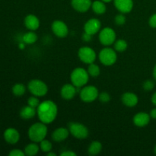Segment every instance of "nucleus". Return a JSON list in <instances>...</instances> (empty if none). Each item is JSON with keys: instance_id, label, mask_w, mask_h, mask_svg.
I'll use <instances>...</instances> for the list:
<instances>
[{"instance_id": "79ce46f5", "label": "nucleus", "mask_w": 156, "mask_h": 156, "mask_svg": "<svg viewBox=\"0 0 156 156\" xmlns=\"http://www.w3.org/2000/svg\"><path fill=\"white\" fill-rule=\"evenodd\" d=\"M154 152H155V153L156 154V146H155V149H154Z\"/></svg>"}, {"instance_id": "473e14b6", "label": "nucleus", "mask_w": 156, "mask_h": 156, "mask_svg": "<svg viewBox=\"0 0 156 156\" xmlns=\"http://www.w3.org/2000/svg\"><path fill=\"white\" fill-rule=\"evenodd\" d=\"M9 155V156H24L25 155V154H24V152L21 151V149H15L11 151Z\"/></svg>"}, {"instance_id": "dca6fc26", "label": "nucleus", "mask_w": 156, "mask_h": 156, "mask_svg": "<svg viewBox=\"0 0 156 156\" xmlns=\"http://www.w3.org/2000/svg\"><path fill=\"white\" fill-rule=\"evenodd\" d=\"M151 117L146 112L137 113L133 117V123L138 127H144L149 124Z\"/></svg>"}, {"instance_id": "9b49d317", "label": "nucleus", "mask_w": 156, "mask_h": 156, "mask_svg": "<svg viewBox=\"0 0 156 156\" xmlns=\"http://www.w3.org/2000/svg\"><path fill=\"white\" fill-rule=\"evenodd\" d=\"M101 27V23L98 18H91L88 20L84 25V30L91 35L97 34Z\"/></svg>"}, {"instance_id": "423d86ee", "label": "nucleus", "mask_w": 156, "mask_h": 156, "mask_svg": "<svg viewBox=\"0 0 156 156\" xmlns=\"http://www.w3.org/2000/svg\"><path fill=\"white\" fill-rule=\"evenodd\" d=\"M69 133L78 140H85L89 135L88 129L84 124L76 122H72L69 124Z\"/></svg>"}, {"instance_id": "2f4dec72", "label": "nucleus", "mask_w": 156, "mask_h": 156, "mask_svg": "<svg viewBox=\"0 0 156 156\" xmlns=\"http://www.w3.org/2000/svg\"><path fill=\"white\" fill-rule=\"evenodd\" d=\"M143 86L145 91H152V90L153 89L154 87H155V83H154V82H152V80H146L144 82Z\"/></svg>"}, {"instance_id": "f03ea898", "label": "nucleus", "mask_w": 156, "mask_h": 156, "mask_svg": "<svg viewBox=\"0 0 156 156\" xmlns=\"http://www.w3.org/2000/svg\"><path fill=\"white\" fill-rule=\"evenodd\" d=\"M47 126L46 123L38 122L32 124L28 129V137L32 142L41 143L46 138L47 135Z\"/></svg>"}, {"instance_id": "e433bc0d", "label": "nucleus", "mask_w": 156, "mask_h": 156, "mask_svg": "<svg viewBox=\"0 0 156 156\" xmlns=\"http://www.w3.org/2000/svg\"><path fill=\"white\" fill-rule=\"evenodd\" d=\"M149 115H150V117H152V119H155V120H156V108H154V109H152V111H150Z\"/></svg>"}, {"instance_id": "f257e3e1", "label": "nucleus", "mask_w": 156, "mask_h": 156, "mask_svg": "<svg viewBox=\"0 0 156 156\" xmlns=\"http://www.w3.org/2000/svg\"><path fill=\"white\" fill-rule=\"evenodd\" d=\"M58 113V108L51 100L44 101L37 108V114L40 121L49 124L54 121Z\"/></svg>"}, {"instance_id": "b1692460", "label": "nucleus", "mask_w": 156, "mask_h": 156, "mask_svg": "<svg viewBox=\"0 0 156 156\" xmlns=\"http://www.w3.org/2000/svg\"><path fill=\"white\" fill-rule=\"evenodd\" d=\"M37 41V35L33 30L27 32L23 36V41L27 44H33Z\"/></svg>"}, {"instance_id": "7c9ffc66", "label": "nucleus", "mask_w": 156, "mask_h": 156, "mask_svg": "<svg viewBox=\"0 0 156 156\" xmlns=\"http://www.w3.org/2000/svg\"><path fill=\"white\" fill-rule=\"evenodd\" d=\"M98 99L101 103H108L111 100V95L108 92L104 91V92H101L99 94Z\"/></svg>"}, {"instance_id": "cd10ccee", "label": "nucleus", "mask_w": 156, "mask_h": 156, "mask_svg": "<svg viewBox=\"0 0 156 156\" xmlns=\"http://www.w3.org/2000/svg\"><path fill=\"white\" fill-rule=\"evenodd\" d=\"M40 149L42 152H49L50 151H52V149H53V144L50 143L49 140H47L44 139V140L40 143Z\"/></svg>"}, {"instance_id": "20e7f679", "label": "nucleus", "mask_w": 156, "mask_h": 156, "mask_svg": "<svg viewBox=\"0 0 156 156\" xmlns=\"http://www.w3.org/2000/svg\"><path fill=\"white\" fill-rule=\"evenodd\" d=\"M27 89L33 95L37 97H43L48 92L47 84L40 79H32L28 82Z\"/></svg>"}, {"instance_id": "4be33fe9", "label": "nucleus", "mask_w": 156, "mask_h": 156, "mask_svg": "<svg viewBox=\"0 0 156 156\" xmlns=\"http://www.w3.org/2000/svg\"><path fill=\"white\" fill-rule=\"evenodd\" d=\"M102 144L99 141H93L89 145L88 149V155H97L101 152Z\"/></svg>"}, {"instance_id": "f704fd0d", "label": "nucleus", "mask_w": 156, "mask_h": 156, "mask_svg": "<svg viewBox=\"0 0 156 156\" xmlns=\"http://www.w3.org/2000/svg\"><path fill=\"white\" fill-rule=\"evenodd\" d=\"M91 39H92V35L86 33V32H85L82 34V40L85 41V42H89Z\"/></svg>"}, {"instance_id": "a878e982", "label": "nucleus", "mask_w": 156, "mask_h": 156, "mask_svg": "<svg viewBox=\"0 0 156 156\" xmlns=\"http://www.w3.org/2000/svg\"><path fill=\"white\" fill-rule=\"evenodd\" d=\"M87 71H88L89 76L93 78L98 77V76L100 75V73H101L100 67H99L97 64H94V62H93V63L89 64Z\"/></svg>"}, {"instance_id": "aec40b11", "label": "nucleus", "mask_w": 156, "mask_h": 156, "mask_svg": "<svg viewBox=\"0 0 156 156\" xmlns=\"http://www.w3.org/2000/svg\"><path fill=\"white\" fill-rule=\"evenodd\" d=\"M37 114L36 108H32V107L27 105L21 108L20 111V117L24 120H30L35 117Z\"/></svg>"}, {"instance_id": "4c0bfd02", "label": "nucleus", "mask_w": 156, "mask_h": 156, "mask_svg": "<svg viewBox=\"0 0 156 156\" xmlns=\"http://www.w3.org/2000/svg\"><path fill=\"white\" fill-rule=\"evenodd\" d=\"M152 104H153L154 105H155V106H156V92L154 93L153 95H152Z\"/></svg>"}, {"instance_id": "f3484780", "label": "nucleus", "mask_w": 156, "mask_h": 156, "mask_svg": "<svg viewBox=\"0 0 156 156\" xmlns=\"http://www.w3.org/2000/svg\"><path fill=\"white\" fill-rule=\"evenodd\" d=\"M24 25L28 30L34 31L37 30L40 27L39 18L33 14L27 15L24 18Z\"/></svg>"}, {"instance_id": "ddd939ff", "label": "nucleus", "mask_w": 156, "mask_h": 156, "mask_svg": "<svg viewBox=\"0 0 156 156\" xmlns=\"http://www.w3.org/2000/svg\"><path fill=\"white\" fill-rule=\"evenodd\" d=\"M78 90L73 84H66L60 90L61 96L65 100H71L76 96Z\"/></svg>"}, {"instance_id": "1a4fd4ad", "label": "nucleus", "mask_w": 156, "mask_h": 156, "mask_svg": "<svg viewBox=\"0 0 156 156\" xmlns=\"http://www.w3.org/2000/svg\"><path fill=\"white\" fill-rule=\"evenodd\" d=\"M78 56L82 62L86 64H91L95 61L96 53L92 48L88 47H82L78 51Z\"/></svg>"}, {"instance_id": "c85d7f7f", "label": "nucleus", "mask_w": 156, "mask_h": 156, "mask_svg": "<svg viewBox=\"0 0 156 156\" xmlns=\"http://www.w3.org/2000/svg\"><path fill=\"white\" fill-rule=\"evenodd\" d=\"M40 104H41L40 101L38 99V97H37V96H31V97L27 99V105L32 107V108H36V109L38 108Z\"/></svg>"}, {"instance_id": "a211bd4d", "label": "nucleus", "mask_w": 156, "mask_h": 156, "mask_svg": "<svg viewBox=\"0 0 156 156\" xmlns=\"http://www.w3.org/2000/svg\"><path fill=\"white\" fill-rule=\"evenodd\" d=\"M121 101L123 105L129 108H133L138 104L139 98L136 94L133 92H126L122 95Z\"/></svg>"}, {"instance_id": "c9c22d12", "label": "nucleus", "mask_w": 156, "mask_h": 156, "mask_svg": "<svg viewBox=\"0 0 156 156\" xmlns=\"http://www.w3.org/2000/svg\"><path fill=\"white\" fill-rule=\"evenodd\" d=\"M60 155L62 156H76V153H75L74 152L71 150H67L65 152H62L60 154Z\"/></svg>"}, {"instance_id": "ea45409f", "label": "nucleus", "mask_w": 156, "mask_h": 156, "mask_svg": "<svg viewBox=\"0 0 156 156\" xmlns=\"http://www.w3.org/2000/svg\"><path fill=\"white\" fill-rule=\"evenodd\" d=\"M47 155H48V156H56V154L55 153V152H51V151H50V152H47Z\"/></svg>"}, {"instance_id": "7ed1b4c3", "label": "nucleus", "mask_w": 156, "mask_h": 156, "mask_svg": "<svg viewBox=\"0 0 156 156\" xmlns=\"http://www.w3.org/2000/svg\"><path fill=\"white\" fill-rule=\"evenodd\" d=\"M89 74L88 71L82 67H78L73 70L70 75V80L72 84L75 85L76 88L83 87L88 83L89 80Z\"/></svg>"}, {"instance_id": "72a5a7b5", "label": "nucleus", "mask_w": 156, "mask_h": 156, "mask_svg": "<svg viewBox=\"0 0 156 156\" xmlns=\"http://www.w3.org/2000/svg\"><path fill=\"white\" fill-rule=\"evenodd\" d=\"M149 26L152 28H156V13L152 15L149 20Z\"/></svg>"}, {"instance_id": "6e6552de", "label": "nucleus", "mask_w": 156, "mask_h": 156, "mask_svg": "<svg viewBox=\"0 0 156 156\" xmlns=\"http://www.w3.org/2000/svg\"><path fill=\"white\" fill-rule=\"evenodd\" d=\"M116 37H117V35H116L115 30L111 27H108L102 29L98 36L101 44L104 46H111V44H114Z\"/></svg>"}, {"instance_id": "f8f14e48", "label": "nucleus", "mask_w": 156, "mask_h": 156, "mask_svg": "<svg viewBox=\"0 0 156 156\" xmlns=\"http://www.w3.org/2000/svg\"><path fill=\"white\" fill-rule=\"evenodd\" d=\"M114 4L116 9L121 13H129L133 8V0H114Z\"/></svg>"}, {"instance_id": "c756f323", "label": "nucleus", "mask_w": 156, "mask_h": 156, "mask_svg": "<svg viewBox=\"0 0 156 156\" xmlns=\"http://www.w3.org/2000/svg\"><path fill=\"white\" fill-rule=\"evenodd\" d=\"M126 18L125 17V15H123V13L118 14V15H116L115 18H114V21H115L116 24L117 25H123V24L126 23Z\"/></svg>"}, {"instance_id": "0eeeda50", "label": "nucleus", "mask_w": 156, "mask_h": 156, "mask_svg": "<svg viewBox=\"0 0 156 156\" xmlns=\"http://www.w3.org/2000/svg\"><path fill=\"white\" fill-rule=\"evenodd\" d=\"M80 98L82 101L85 103H91L94 101L98 98L99 92L98 88L94 85H88L85 86L81 89Z\"/></svg>"}, {"instance_id": "2eb2a0df", "label": "nucleus", "mask_w": 156, "mask_h": 156, "mask_svg": "<svg viewBox=\"0 0 156 156\" xmlns=\"http://www.w3.org/2000/svg\"><path fill=\"white\" fill-rule=\"evenodd\" d=\"M4 139L9 144H15L20 140L19 132L15 128H8L4 132Z\"/></svg>"}, {"instance_id": "58836bf2", "label": "nucleus", "mask_w": 156, "mask_h": 156, "mask_svg": "<svg viewBox=\"0 0 156 156\" xmlns=\"http://www.w3.org/2000/svg\"><path fill=\"white\" fill-rule=\"evenodd\" d=\"M152 74H153V77L154 79L156 80V65L154 66V69H153V73H152Z\"/></svg>"}, {"instance_id": "393cba45", "label": "nucleus", "mask_w": 156, "mask_h": 156, "mask_svg": "<svg viewBox=\"0 0 156 156\" xmlns=\"http://www.w3.org/2000/svg\"><path fill=\"white\" fill-rule=\"evenodd\" d=\"M12 90L14 95L17 96V97H21V96H22L25 93L26 88L23 84L17 83L12 87Z\"/></svg>"}, {"instance_id": "4468645a", "label": "nucleus", "mask_w": 156, "mask_h": 156, "mask_svg": "<svg viewBox=\"0 0 156 156\" xmlns=\"http://www.w3.org/2000/svg\"><path fill=\"white\" fill-rule=\"evenodd\" d=\"M91 0H72L71 5L73 6V9L76 11V12H88L91 7Z\"/></svg>"}, {"instance_id": "39448f33", "label": "nucleus", "mask_w": 156, "mask_h": 156, "mask_svg": "<svg viewBox=\"0 0 156 156\" xmlns=\"http://www.w3.org/2000/svg\"><path fill=\"white\" fill-rule=\"evenodd\" d=\"M100 62L106 66H112L117 62V55L116 50L111 47H105L100 51L98 55Z\"/></svg>"}, {"instance_id": "bb28decb", "label": "nucleus", "mask_w": 156, "mask_h": 156, "mask_svg": "<svg viewBox=\"0 0 156 156\" xmlns=\"http://www.w3.org/2000/svg\"><path fill=\"white\" fill-rule=\"evenodd\" d=\"M128 44L125 40L120 39L114 42V50L117 52H123L127 49Z\"/></svg>"}, {"instance_id": "9d476101", "label": "nucleus", "mask_w": 156, "mask_h": 156, "mask_svg": "<svg viewBox=\"0 0 156 156\" xmlns=\"http://www.w3.org/2000/svg\"><path fill=\"white\" fill-rule=\"evenodd\" d=\"M51 29L53 33L58 37H66L69 34L68 26L64 21L60 20H56L53 21L52 23Z\"/></svg>"}, {"instance_id": "5701e85b", "label": "nucleus", "mask_w": 156, "mask_h": 156, "mask_svg": "<svg viewBox=\"0 0 156 156\" xmlns=\"http://www.w3.org/2000/svg\"><path fill=\"white\" fill-rule=\"evenodd\" d=\"M40 146L37 144V143H29L28 145L25 146L24 148V154L27 156H34L36 155L38 153L40 150Z\"/></svg>"}, {"instance_id": "6ab92c4d", "label": "nucleus", "mask_w": 156, "mask_h": 156, "mask_svg": "<svg viewBox=\"0 0 156 156\" xmlns=\"http://www.w3.org/2000/svg\"><path fill=\"white\" fill-rule=\"evenodd\" d=\"M69 133H70L69 129H66L65 127L57 128L52 133V139L55 142L59 143V142H62L66 140L68 138Z\"/></svg>"}, {"instance_id": "a19ab883", "label": "nucleus", "mask_w": 156, "mask_h": 156, "mask_svg": "<svg viewBox=\"0 0 156 156\" xmlns=\"http://www.w3.org/2000/svg\"><path fill=\"white\" fill-rule=\"evenodd\" d=\"M103 2H111L112 0H102Z\"/></svg>"}, {"instance_id": "412c9836", "label": "nucleus", "mask_w": 156, "mask_h": 156, "mask_svg": "<svg viewBox=\"0 0 156 156\" xmlns=\"http://www.w3.org/2000/svg\"><path fill=\"white\" fill-rule=\"evenodd\" d=\"M91 9H92L93 12L97 15H102V14L105 13L107 10L106 5L105 4V2L102 0L99 1V0H96V1L93 2L91 4Z\"/></svg>"}]
</instances>
